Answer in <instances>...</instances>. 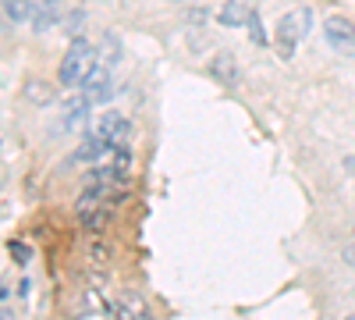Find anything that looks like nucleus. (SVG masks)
Returning a JSON list of instances; mask_svg holds the SVG:
<instances>
[{"instance_id": "9d476101", "label": "nucleus", "mask_w": 355, "mask_h": 320, "mask_svg": "<svg viewBox=\"0 0 355 320\" xmlns=\"http://www.w3.org/2000/svg\"><path fill=\"white\" fill-rule=\"evenodd\" d=\"M85 231H103L110 224V207H100V210H89V214H78Z\"/></svg>"}, {"instance_id": "423d86ee", "label": "nucleus", "mask_w": 355, "mask_h": 320, "mask_svg": "<svg viewBox=\"0 0 355 320\" xmlns=\"http://www.w3.org/2000/svg\"><path fill=\"white\" fill-rule=\"evenodd\" d=\"M256 15V0H224V8L217 11V22L227 28H242Z\"/></svg>"}, {"instance_id": "6e6552de", "label": "nucleus", "mask_w": 355, "mask_h": 320, "mask_svg": "<svg viewBox=\"0 0 355 320\" xmlns=\"http://www.w3.org/2000/svg\"><path fill=\"white\" fill-rule=\"evenodd\" d=\"M210 71H214L220 82H227V85L239 82V65H234V57H231V53H217V57H214V65H210Z\"/></svg>"}, {"instance_id": "39448f33", "label": "nucleus", "mask_w": 355, "mask_h": 320, "mask_svg": "<svg viewBox=\"0 0 355 320\" xmlns=\"http://www.w3.org/2000/svg\"><path fill=\"white\" fill-rule=\"evenodd\" d=\"M82 96L89 103H100V100L110 96V65H103V61L93 65V71H89L85 82H82Z\"/></svg>"}, {"instance_id": "a211bd4d", "label": "nucleus", "mask_w": 355, "mask_h": 320, "mask_svg": "<svg viewBox=\"0 0 355 320\" xmlns=\"http://www.w3.org/2000/svg\"><path fill=\"white\" fill-rule=\"evenodd\" d=\"M345 167H348V171L355 174V157H345Z\"/></svg>"}, {"instance_id": "9b49d317", "label": "nucleus", "mask_w": 355, "mask_h": 320, "mask_svg": "<svg viewBox=\"0 0 355 320\" xmlns=\"http://www.w3.org/2000/svg\"><path fill=\"white\" fill-rule=\"evenodd\" d=\"M117 53H121V43H117L110 33L103 36V47L96 50V61H103V65H117Z\"/></svg>"}, {"instance_id": "f03ea898", "label": "nucleus", "mask_w": 355, "mask_h": 320, "mask_svg": "<svg viewBox=\"0 0 355 320\" xmlns=\"http://www.w3.org/2000/svg\"><path fill=\"white\" fill-rule=\"evenodd\" d=\"M96 65V50L85 36H75L71 47L64 50V61H61V85H82L85 75L93 71Z\"/></svg>"}, {"instance_id": "0eeeda50", "label": "nucleus", "mask_w": 355, "mask_h": 320, "mask_svg": "<svg viewBox=\"0 0 355 320\" xmlns=\"http://www.w3.org/2000/svg\"><path fill=\"white\" fill-rule=\"evenodd\" d=\"M33 28L36 33H50L61 22V0H33Z\"/></svg>"}, {"instance_id": "2eb2a0df", "label": "nucleus", "mask_w": 355, "mask_h": 320, "mask_svg": "<svg viewBox=\"0 0 355 320\" xmlns=\"http://www.w3.org/2000/svg\"><path fill=\"white\" fill-rule=\"evenodd\" d=\"M11 256H15V264H28V249L21 242H11Z\"/></svg>"}, {"instance_id": "dca6fc26", "label": "nucleus", "mask_w": 355, "mask_h": 320, "mask_svg": "<svg viewBox=\"0 0 355 320\" xmlns=\"http://www.w3.org/2000/svg\"><path fill=\"white\" fill-rule=\"evenodd\" d=\"M206 18H210V11H206V8H189V22L192 25H202Z\"/></svg>"}, {"instance_id": "4468645a", "label": "nucleus", "mask_w": 355, "mask_h": 320, "mask_svg": "<svg viewBox=\"0 0 355 320\" xmlns=\"http://www.w3.org/2000/svg\"><path fill=\"white\" fill-rule=\"evenodd\" d=\"M82 25H85V11H71V15L64 18V28H68V36H71V40L82 36Z\"/></svg>"}, {"instance_id": "ddd939ff", "label": "nucleus", "mask_w": 355, "mask_h": 320, "mask_svg": "<svg viewBox=\"0 0 355 320\" xmlns=\"http://www.w3.org/2000/svg\"><path fill=\"white\" fill-rule=\"evenodd\" d=\"M25 96L33 103H50V93H46V82H28L25 85Z\"/></svg>"}, {"instance_id": "20e7f679", "label": "nucleus", "mask_w": 355, "mask_h": 320, "mask_svg": "<svg viewBox=\"0 0 355 320\" xmlns=\"http://www.w3.org/2000/svg\"><path fill=\"white\" fill-rule=\"evenodd\" d=\"M93 132H96L103 142H125V139H128V132H132V125H128L125 114H117V110H103L100 118L93 121Z\"/></svg>"}, {"instance_id": "f8f14e48", "label": "nucleus", "mask_w": 355, "mask_h": 320, "mask_svg": "<svg viewBox=\"0 0 355 320\" xmlns=\"http://www.w3.org/2000/svg\"><path fill=\"white\" fill-rule=\"evenodd\" d=\"M245 28H249V40H252L256 47H263V43H266V28H263V18H259V11L249 18V25H245Z\"/></svg>"}, {"instance_id": "1a4fd4ad", "label": "nucleus", "mask_w": 355, "mask_h": 320, "mask_svg": "<svg viewBox=\"0 0 355 320\" xmlns=\"http://www.w3.org/2000/svg\"><path fill=\"white\" fill-rule=\"evenodd\" d=\"M0 8H4V15H8L15 25L33 18V0H0Z\"/></svg>"}, {"instance_id": "f3484780", "label": "nucleus", "mask_w": 355, "mask_h": 320, "mask_svg": "<svg viewBox=\"0 0 355 320\" xmlns=\"http://www.w3.org/2000/svg\"><path fill=\"white\" fill-rule=\"evenodd\" d=\"M341 260H345V264H348V267H355V242L341 249Z\"/></svg>"}, {"instance_id": "7ed1b4c3", "label": "nucleus", "mask_w": 355, "mask_h": 320, "mask_svg": "<svg viewBox=\"0 0 355 320\" xmlns=\"http://www.w3.org/2000/svg\"><path fill=\"white\" fill-rule=\"evenodd\" d=\"M323 36H327L331 50H338L341 57H355V22L345 15H331L323 22Z\"/></svg>"}, {"instance_id": "f257e3e1", "label": "nucleus", "mask_w": 355, "mask_h": 320, "mask_svg": "<svg viewBox=\"0 0 355 320\" xmlns=\"http://www.w3.org/2000/svg\"><path fill=\"white\" fill-rule=\"evenodd\" d=\"M309 33H313V11H309V8H291V11H284L281 22H277V53L284 57V61H291L295 47H299Z\"/></svg>"}]
</instances>
